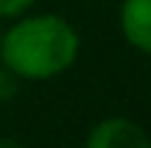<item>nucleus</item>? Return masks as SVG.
<instances>
[{
	"instance_id": "423d86ee",
	"label": "nucleus",
	"mask_w": 151,
	"mask_h": 148,
	"mask_svg": "<svg viewBox=\"0 0 151 148\" xmlns=\"http://www.w3.org/2000/svg\"><path fill=\"white\" fill-rule=\"evenodd\" d=\"M0 148H20L18 142H12V139H0Z\"/></svg>"
},
{
	"instance_id": "f257e3e1",
	"label": "nucleus",
	"mask_w": 151,
	"mask_h": 148,
	"mask_svg": "<svg viewBox=\"0 0 151 148\" xmlns=\"http://www.w3.org/2000/svg\"><path fill=\"white\" fill-rule=\"evenodd\" d=\"M78 52L81 38L61 15H20L6 32H0V64L18 78H55L76 64Z\"/></svg>"
},
{
	"instance_id": "7ed1b4c3",
	"label": "nucleus",
	"mask_w": 151,
	"mask_h": 148,
	"mask_svg": "<svg viewBox=\"0 0 151 148\" xmlns=\"http://www.w3.org/2000/svg\"><path fill=\"white\" fill-rule=\"evenodd\" d=\"M119 29L134 50L151 55V0H122Z\"/></svg>"
},
{
	"instance_id": "f03ea898",
	"label": "nucleus",
	"mask_w": 151,
	"mask_h": 148,
	"mask_svg": "<svg viewBox=\"0 0 151 148\" xmlns=\"http://www.w3.org/2000/svg\"><path fill=\"white\" fill-rule=\"evenodd\" d=\"M84 148H151V139L145 128L137 125L134 119L108 116L90 128Z\"/></svg>"
},
{
	"instance_id": "20e7f679",
	"label": "nucleus",
	"mask_w": 151,
	"mask_h": 148,
	"mask_svg": "<svg viewBox=\"0 0 151 148\" xmlns=\"http://www.w3.org/2000/svg\"><path fill=\"white\" fill-rule=\"evenodd\" d=\"M32 3L35 0H0V18H20V15H26L29 9H32Z\"/></svg>"
},
{
	"instance_id": "39448f33",
	"label": "nucleus",
	"mask_w": 151,
	"mask_h": 148,
	"mask_svg": "<svg viewBox=\"0 0 151 148\" xmlns=\"http://www.w3.org/2000/svg\"><path fill=\"white\" fill-rule=\"evenodd\" d=\"M15 93H18V75L6 67H0V102L12 99Z\"/></svg>"
}]
</instances>
